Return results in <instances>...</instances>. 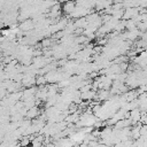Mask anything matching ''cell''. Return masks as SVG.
Instances as JSON below:
<instances>
[{
    "instance_id": "6da1fadb",
    "label": "cell",
    "mask_w": 147,
    "mask_h": 147,
    "mask_svg": "<svg viewBox=\"0 0 147 147\" xmlns=\"http://www.w3.org/2000/svg\"><path fill=\"white\" fill-rule=\"evenodd\" d=\"M33 28H34V23H33V21H31V20H29V21H28V20L23 21V22L20 24V26H18L20 30H22V31H26V32L31 31Z\"/></svg>"
},
{
    "instance_id": "7a4b0ae2",
    "label": "cell",
    "mask_w": 147,
    "mask_h": 147,
    "mask_svg": "<svg viewBox=\"0 0 147 147\" xmlns=\"http://www.w3.org/2000/svg\"><path fill=\"white\" fill-rule=\"evenodd\" d=\"M75 7H76V3H75V2H65V3L62 6L61 9H62L65 14L71 15V14L74 13V10H75Z\"/></svg>"
},
{
    "instance_id": "3957f363",
    "label": "cell",
    "mask_w": 147,
    "mask_h": 147,
    "mask_svg": "<svg viewBox=\"0 0 147 147\" xmlns=\"http://www.w3.org/2000/svg\"><path fill=\"white\" fill-rule=\"evenodd\" d=\"M38 115H39V109H38V107L34 106V107L28 109V113H26L28 119H34V118L38 117Z\"/></svg>"
},
{
    "instance_id": "277c9868",
    "label": "cell",
    "mask_w": 147,
    "mask_h": 147,
    "mask_svg": "<svg viewBox=\"0 0 147 147\" xmlns=\"http://www.w3.org/2000/svg\"><path fill=\"white\" fill-rule=\"evenodd\" d=\"M96 96L99 98V100H107L110 96V91H108V90H99Z\"/></svg>"
},
{
    "instance_id": "5b68a950",
    "label": "cell",
    "mask_w": 147,
    "mask_h": 147,
    "mask_svg": "<svg viewBox=\"0 0 147 147\" xmlns=\"http://www.w3.org/2000/svg\"><path fill=\"white\" fill-rule=\"evenodd\" d=\"M41 45H42V47H49L52 45V39H48V38L42 39L41 40Z\"/></svg>"
},
{
    "instance_id": "8992f818",
    "label": "cell",
    "mask_w": 147,
    "mask_h": 147,
    "mask_svg": "<svg viewBox=\"0 0 147 147\" xmlns=\"http://www.w3.org/2000/svg\"><path fill=\"white\" fill-rule=\"evenodd\" d=\"M79 147H88V145H86V144H84V142H82V144L79 145Z\"/></svg>"
},
{
    "instance_id": "52a82bcc",
    "label": "cell",
    "mask_w": 147,
    "mask_h": 147,
    "mask_svg": "<svg viewBox=\"0 0 147 147\" xmlns=\"http://www.w3.org/2000/svg\"><path fill=\"white\" fill-rule=\"evenodd\" d=\"M105 147H115V146H113V145H109V146H105Z\"/></svg>"
}]
</instances>
